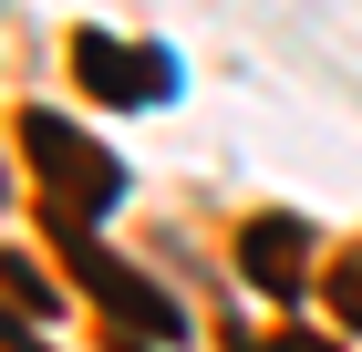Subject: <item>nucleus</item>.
Masks as SVG:
<instances>
[{
  "label": "nucleus",
  "mask_w": 362,
  "mask_h": 352,
  "mask_svg": "<svg viewBox=\"0 0 362 352\" xmlns=\"http://www.w3.org/2000/svg\"><path fill=\"white\" fill-rule=\"evenodd\" d=\"M249 280L259 290H290V280H300V228H290V217H259L249 228Z\"/></svg>",
  "instance_id": "7ed1b4c3"
},
{
  "label": "nucleus",
  "mask_w": 362,
  "mask_h": 352,
  "mask_svg": "<svg viewBox=\"0 0 362 352\" xmlns=\"http://www.w3.org/2000/svg\"><path fill=\"white\" fill-rule=\"evenodd\" d=\"M341 311H352V322H362V259H352V270H341Z\"/></svg>",
  "instance_id": "20e7f679"
},
{
  "label": "nucleus",
  "mask_w": 362,
  "mask_h": 352,
  "mask_svg": "<svg viewBox=\"0 0 362 352\" xmlns=\"http://www.w3.org/2000/svg\"><path fill=\"white\" fill-rule=\"evenodd\" d=\"M21 156L42 166V197H52V217H62V228H83V217H104L114 197H124L114 156H104V145H83L62 114H31V125H21Z\"/></svg>",
  "instance_id": "f257e3e1"
},
{
  "label": "nucleus",
  "mask_w": 362,
  "mask_h": 352,
  "mask_svg": "<svg viewBox=\"0 0 362 352\" xmlns=\"http://www.w3.org/2000/svg\"><path fill=\"white\" fill-rule=\"evenodd\" d=\"M73 73H83L104 104H166V93H176V62L166 52H124V42H104V31L73 42Z\"/></svg>",
  "instance_id": "f03ea898"
}]
</instances>
